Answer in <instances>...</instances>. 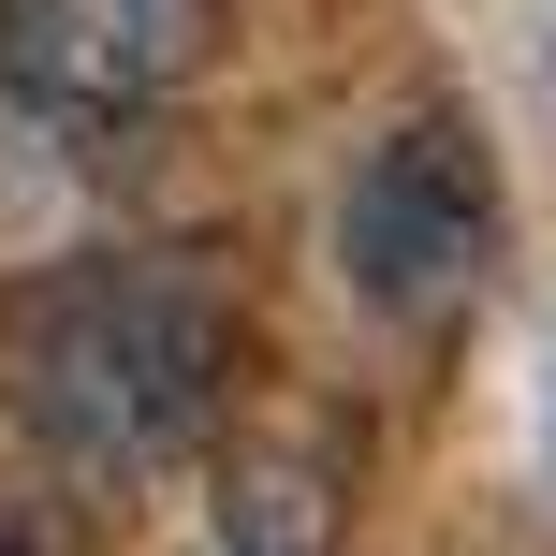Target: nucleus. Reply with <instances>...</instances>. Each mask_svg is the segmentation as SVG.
<instances>
[{
  "label": "nucleus",
  "mask_w": 556,
  "mask_h": 556,
  "mask_svg": "<svg viewBox=\"0 0 556 556\" xmlns=\"http://www.w3.org/2000/svg\"><path fill=\"white\" fill-rule=\"evenodd\" d=\"M235 381V307L191 250H117L74 264L29 307V425L74 469H162L220 425Z\"/></svg>",
  "instance_id": "obj_1"
},
{
  "label": "nucleus",
  "mask_w": 556,
  "mask_h": 556,
  "mask_svg": "<svg viewBox=\"0 0 556 556\" xmlns=\"http://www.w3.org/2000/svg\"><path fill=\"white\" fill-rule=\"evenodd\" d=\"M513 250V191H498V147L469 117H395L381 147L352 162L337 191V278H352L381 323H454L483 307V278Z\"/></svg>",
  "instance_id": "obj_2"
},
{
  "label": "nucleus",
  "mask_w": 556,
  "mask_h": 556,
  "mask_svg": "<svg viewBox=\"0 0 556 556\" xmlns=\"http://www.w3.org/2000/svg\"><path fill=\"white\" fill-rule=\"evenodd\" d=\"M0 74L59 117H147L205 74V0H0Z\"/></svg>",
  "instance_id": "obj_3"
},
{
  "label": "nucleus",
  "mask_w": 556,
  "mask_h": 556,
  "mask_svg": "<svg viewBox=\"0 0 556 556\" xmlns=\"http://www.w3.org/2000/svg\"><path fill=\"white\" fill-rule=\"evenodd\" d=\"M220 556H323V498H307L293 469H264L250 498L220 513Z\"/></svg>",
  "instance_id": "obj_4"
}]
</instances>
